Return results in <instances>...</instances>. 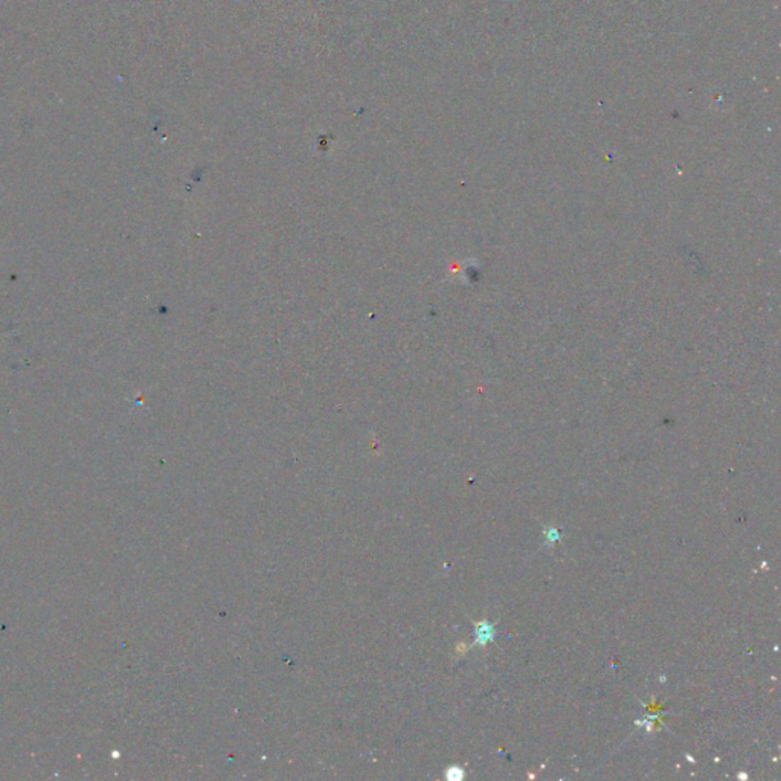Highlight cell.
<instances>
[{
    "mask_svg": "<svg viewBox=\"0 0 781 781\" xmlns=\"http://www.w3.org/2000/svg\"><path fill=\"white\" fill-rule=\"evenodd\" d=\"M478 637L481 638L482 644H486L487 641H490V639L493 638L491 627H490V626H481V627H479V635H478Z\"/></svg>",
    "mask_w": 781,
    "mask_h": 781,
    "instance_id": "6da1fadb",
    "label": "cell"
}]
</instances>
